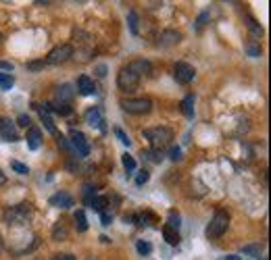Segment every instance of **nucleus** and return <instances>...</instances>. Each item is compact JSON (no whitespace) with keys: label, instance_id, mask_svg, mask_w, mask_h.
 <instances>
[{"label":"nucleus","instance_id":"26","mask_svg":"<svg viewBox=\"0 0 271 260\" xmlns=\"http://www.w3.org/2000/svg\"><path fill=\"white\" fill-rule=\"evenodd\" d=\"M246 52H248V57H252V59H257V57H261V46L257 44V40H250V42H246Z\"/></svg>","mask_w":271,"mask_h":260},{"label":"nucleus","instance_id":"47","mask_svg":"<svg viewBox=\"0 0 271 260\" xmlns=\"http://www.w3.org/2000/svg\"><path fill=\"white\" fill-rule=\"evenodd\" d=\"M3 248H5V239H3V235H0V252H3Z\"/></svg>","mask_w":271,"mask_h":260},{"label":"nucleus","instance_id":"33","mask_svg":"<svg viewBox=\"0 0 271 260\" xmlns=\"http://www.w3.org/2000/svg\"><path fill=\"white\" fill-rule=\"evenodd\" d=\"M136 248H138V252H140L142 256H148V254L152 252V246L148 244V241H144V239H140L138 244H136Z\"/></svg>","mask_w":271,"mask_h":260},{"label":"nucleus","instance_id":"1","mask_svg":"<svg viewBox=\"0 0 271 260\" xmlns=\"http://www.w3.org/2000/svg\"><path fill=\"white\" fill-rule=\"evenodd\" d=\"M33 215V208L29 202H23V204H17V206H9L3 219L9 227H21V225H27L29 219Z\"/></svg>","mask_w":271,"mask_h":260},{"label":"nucleus","instance_id":"46","mask_svg":"<svg viewBox=\"0 0 271 260\" xmlns=\"http://www.w3.org/2000/svg\"><path fill=\"white\" fill-rule=\"evenodd\" d=\"M5 181H7V177H5V173H3V171H0V185H3Z\"/></svg>","mask_w":271,"mask_h":260},{"label":"nucleus","instance_id":"32","mask_svg":"<svg viewBox=\"0 0 271 260\" xmlns=\"http://www.w3.org/2000/svg\"><path fill=\"white\" fill-rule=\"evenodd\" d=\"M261 250H263V246H261V244H255V246H244V248H242V254L261 256Z\"/></svg>","mask_w":271,"mask_h":260},{"label":"nucleus","instance_id":"17","mask_svg":"<svg viewBox=\"0 0 271 260\" xmlns=\"http://www.w3.org/2000/svg\"><path fill=\"white\" fill-rule=\"evenodd\" d=\"M69 169L73 173H79V175H86V173H92L96 171L92 165H86V163H81V159H77V156H73V161L69 163Z\"/></svg>","mask_w":271,"mask_h":260},{"label":"nucleus","instance_id":"40","mask_svg":"<svg viewBox=\"0 0 271 260\" xmlns=\"http://www.w3.org/2000/svg\"><path fill=\"white\" fill-rule=\"evenodd\" d=\"M46 67V61H33V63H27V69L29 71H38V69H44Z\"/></svg>","mask_w":271,"mask_h":260},{"label":"nucleus","instance_id":"29","mask_svg":"<svg viewBox=\"0 0 271 260\" xmlns=\"http://www.w3.org/2000/svg\"><path fill=\"white\" fill-rule=\"evenodd\" d=\"M13 83H15V79H13L11 75L0 73V88H3V90H11V88H13Z\"/></svg>","mask_w":271,"mask_h":260},{"label":"nucleus","instance_id":"10","mask_svg":"<svg viewBox=\"0 0 271 260\" xmlns=\"http://www.w3.org/2000/svg\"><path fill=\"white\" fill-rule=\"evenodd\" d=\"M182 42V33L179 31H175V29H165V31H161V36H159V46L161 48H171V46H175V44H179Z\"/></svg>","mask_w":271,"mask_h":260},{"label":"nucleus","instance_id":"39","mask_svg":"<svg viewBox=\"0 0 271 260\" xmlns=\"http://www.w3.org/2000/svg\"><path fill=\"white\" fill-rule=\"evenodd\" d=\"M207 19H209V13H200V17H198V21H196V31H200L202 27L207 25Z\"/></svg>","mask_w":271,"mask_h":260},{"label":"nucleus","instance_id":"5","mask_svg":"<svg viewBox=\"0 0 271 260\" xmlns=\"http://www.w3.org/2000/svg\"><path fill=\"white\" fill-rule=\"evenodd\" d=\"M73 57V46L71 44H61L57 48H53L46 57V65H63Z\"/></svg>","mask_w":271,"mask_h":260},{"label":"nucleus","instance_id":"38","mask_svg":"<svg viewBox=\"0 0 271 260\" xmlns=\"http://www.w3.org/2000/svg\"><path fill=\"white\" fill-rule=\"evenodd\" d=\"M17 125H19V127H31V119L27 117V115H19V119H17Z\"/></svg>","mask_w":271,"mask_h":260},{"label":"nucleus","instance_id":"41","mask_svg":"<svg viewBox=\"0 0 271 260\" xmlns=\"http://www.w3.org/2000/svg\"><path fill=\"white\" fill-rule=\"evenodd\" d=\"M100 221H103L105 227H109V225L113 223V215H109L107 211H105V213H100Z\"/></svg>","mask_w":271,"mask_h":260},{"label":"nucleus","instance_id":"7","mask_svg":"<svg viewBox=\"0 0 271 260\" xmlns=\"http://www.w3.org/2000/svg\"><path fill=\"white\" fill-rule=\"evenodd\" d=\"M71 146H73V152L77 159H86L90 154V144H88V137L83 135L81 131H75L71 129Z\"/></svg>","mask_w":271,"mask_h":260},{"label":"nucleus","instance_id":"22","mask_svg":"<svg viewBox=\"0 0 271 260\" xmlns=\"http://www.w3.org/2000/svg\"><path fill=\"white\" fill-rule=\"evenodd\" d=\"M107 204H109V198L107 196H94L92 200H90V208H94L96 213H105V208H107Z\"/></svg>","mask_w":271,"mask_h":260},{"label":"nucleus","instance_id":"20","mask_svg":"<svg viewBox=\"0 0 271 260\" xmlns=\"http://www.w3.org/2000/svg\"><path fill=\"white\" fill-rule=\"evenodd\" d=\"M53 237H55L57 241H63V239L69 237V229H67V223H65V221H57L55 231H53Z\"/></svg>","mask_w":271,"mask_h":260},{"label":"nucleus","instance_id":"6","mask_svg":"<svg viewBox=\"0 0 271 260\" xmlns=\"http://www.w3.org/2000/svg\"><path fill=\"white\" fill-rule=\"evenodd\" d=\"M140 83V77H136L127 67H123L119 73H117V85H119L121 92H133L136 88H138Z\"/></svg>","mask_w":271,"mask_h":260},{"label":"nucleus","instance_id":"31","mask_svg":"<svg viewBox=\"0 0 271 260\" xmlns=\"http://www.w3.org/2000/svg\"><path fill=\"white\" fill-rule=\"evenodd\" d=\"M121 163H123V167H125V171H127V173H131V171L136 169V161L131 159V156H129L127 152L121 156Z\"/></svg>","mask_w":271,"mask_h":260},{"label":"nucleus","instance_id":"2","mask_svg":"<svg viewBox=\"0 0 271 260\" xmlns=\"http://www.w3.org/2000/svg\"><path fill=\"white\" fill-rule=\"evenodd\" d=\"M142 135L148 140L152 150H163L165 146L171 144V140H173V131L169 127H148V129L142 131Z\"/></svg>","mask_w":271,"mask_h":260},{"label":"nucleus","instance_id":"19","mask_svg":"<svg viewBox=\"0 0 271 260\" xmlns=\"http://www.w3.org/2000/svg\"><path fill=\"white\" fill-rule=\"evenodd\" d=\"M246 27L252 38H263V27L257 23V19H252L250 15H246Z\"/></svg>","mask_w":271,"mask_h":260},{"label":"nucleus","instance_id":"21","mask_svg":"<svg viewBox=\"0 0 271 260\" xmlns=\"http://www.w3.org/2000/svg\"><path fill=\"white\" fill-rule=\"evenodd\" d=\"M163 237L167 239V244H171V246H177L179 241H182V237H179V231H175V229H171V227H163Z\"/></svg>","mask_w":271,"mask_h":260},{"label":"nucleus","instance_id":"24","mask_svg":"<svg viewBox=\"0 0 271 260\" xmlns=\"http://www.w3.org/2000/svg\"><path fill=\"white\" fill-rule=\"evenodd\" d=\"M182 109L188 119H194V94H188L182 102Z\"/></svg>","mask_w":271,"mask_h":260},{"label":"nucleus","instance_id":"25","mask_svg":"<svg viewBox=\"0 0 271 260\" xmlns=\"http://www.w3.org/2000/svg\"><path fill=\"white\" fill-rule=\"evenodd\" d=\"M142 156H144V159L146 161H150V163H161L163 159H165V156H163V150H144L142 152Z\"/></svg>","mask_w":271,"mask_h":260},{"label":"nucleus","instance_id":"15","mask_svg":"<svg viewBox=\"0 0 271 260\" xmlns=\"http://www.w3.org/2000/svg\"><path fill=\"white\" fill-rule=\"evenodd\" d=\"M77 92L81 96H90V94L96 92V85H94V81L88 75H79V79H77Z\"/></svg>","mask_w":271,"mask_h":260},{"label":"nucleus","instance_id":"18","mask_svg":"<svg viewBox=\"0 0 271 260\" xmlns=\"http://www.w3.org/2000/svg\"><path fill=\"white\" fill-rule=\"evenodd\" d=\"M44 111H55L57 115H71L73 109L69 104H61V102H48V104H42Z\"/></svg>","mask_w":271,"mask_h":260},{"label":"nucleus","instance_id":"36","mask_svg":"<svg viewBox=\"0 0 271 260\" xmlns=\"http://www.w3.org/2000/svg\"><path fill=\"white\" fill-rule=\"evenodd\" d=\"M169 159H171L173 163L182 161V148H179V146H173L171 150H169Z\"/></svg>","mask_w":271,"mask_h":260},{"label":"nucleus","instance_id":"3","mask_svg":"<svg viewBox=\"0 0 271 260\" xmlns=\"http://www.w3.org/2000/svg\"><path fill=\"white\" fill-rule=\"evenodd\" d=\"M228 227H230V213L228 211H215V215H213V219H211V223L207 225V239H219L225 231H228Z\"/></svg>","mask_w":271,"mask_h":260},{"label":"nucleus","instance_id":"4","mask_svg":"<svg viewBox=\"0 0 271 260\" xmlns=\"http://www.w3.org/2000/svg\"><path fill=\"white\" fill-rule=\"evenodd\" d=\"M121 109L129 115H148L152 111V100L150 98H123Z\"/></svg>","mask_w":271,"mask_h":260},{"label":"nucleus","instance_id":"42","mask_svg":"<svg viewBox=\"0 0 271 260\" xmlns=\"http://www.w3.org/2000/svg\"><path fill=\"white\" fill-rule=\"evenodd\" d=\"M0 69H5V71H13V65L7 63V61H0Z\"/></svg>","mask_w":271,"mask_h":260},{"label":"nucleus","instance_id":"8","mask_svg":"<svg viewBox=\"0 0 271 260\" xmlns=\"http://www.w3.org/2000/svg\"><path fill=\"white\" fill-rule=\"evenodd\" d=\"M173 75H175V81H177V83L188 85V83L194 79L196 71H194V67L188 65V63H175V67H173Z\"/></svg>","mask_w":271,"mask_h":260},{"label":"nucleus","instance_id":"34","mask_svg":"<svg viewBox=\"0 0 271 260\" xmlns=\"http://www.w3.org/2000/svg\"><path fill=\"white\" fill-rule=\"evenodd\" d=\"M11 169H13V171H17V173H19V175H27V173H29L27 165H23V163H17V161H13V163H11Z\"/></svg>","mask_w":271,"mask_h":260},{"label":"nucleus","instance_id":"12","mask_svg":"<svg viewBox=\"0 0 271 260\" xmlns=\"http://www.w3.org/2000/svg\"><path fill=\"white\" fill-rule=\"evenodd\" d=\"M75 96V90H73V85L71 83H63L57 88L55 92V102H61V104H69L71 98Z\"/></svg>","mask_w":271,"mask_h":260},{"label":"nucleus","instance_id":"9","mask_svg":"<svg viewBox=\"0 0 271 260\" xmlns=\"http://www.w3.org/2000/svg\"><path fill=\"white\" fill-rule=\"evenodd\" d=\"M0 135H3L5 142H19V135L15 131L13 121L7 117H0Z\"/></svg>","mask_w":271,"mask_h":260},{"label":"nucleus","instance_id":"13","mask_svg":"<svg viewBox=\"0 0 271 260\" xmlns=\"http://www.w3.org/2000/svg\"><path fill=\"white\" fill-rule=\"evenodd\" d=\"M50 206L61 208V211H67V208L73 206V198L67 192H57L55 196H50Z\"/></svg>","mask_w":271,"mask_h":260},{"label":"nucleus","instance_id":"45","mask_svg":"<svg viewBox=\"0 0 271 260\" xmlns=\"http://www.w3.org/2000/svg\"><path fill=\"white\" fill-rule=\"evenodd\" d=\"M223 260H242V258H240V256H236V254H232V256H225Z\"/></svg>","mask_w":271,"mask_h":260},{"label":"nucleus","instance_id":"30","mask_svg":"<svg viewBox=\"0 0 271 260\" xmlns=\"http://www.w3.org/2000/svg\"><path fill=\"white\" fill-rule=\"evenodd\" d=\"M57 144H59V148H63V150H67V152H73V146H71V142L67 140V137L59 135V133H57ZM73 154H75V152H73Z\"/></svg>","mask_w":271,"mask_h":260},{"label":"nucleus","instance_id":"35","mask_svg":"<svg viewBox=\"0 0 271 260\" xmlns=\"http://www.w3.org/2000/svg\"><path fill=\"white\" fill-rule=\"evenodd\" d=\"M148 179H150V173H148L146 169H142V171L138 173V177H136V185H144Z\"/></svg>","mask_w":271,"mask_h":260},{"label":"nucleus","instance_id":"16","mask_svg":"<svg viewBox=\"0 0 271 260\" xmlns=\"http://www.w3.org/2000/svg\"><path fill=\"white\" fill-rule=\"evenodd\" d=\"M25 140H27V148H29V150H38V148H40V140H42L40 129H38V127H29Z\"/></svg>","mask_w":271,"mask_h":260},{"label":"nucleus","instance_id":"48","mask_svg":"<svg viewBox=\"0 0 271 260\" xmlns=\"http://www.w3.org/2000/svg\"><path fill=\"white\" fill-rule=\"evenodd\" d=\"M0 42H3V33H0Z\"/></svg>","mask_w":271,"mask_h":260},{"label":"nucleus","instance_id":"43","mask_svg":"<svg viewBox=\"0 0 271 260\" xmlns=\"http://www.w3.org/2000/svg\"><path fill=\"white\" fill-rule=\"evenodd\" d=\"M96 71H98V73H96L98 77H105V71H107V67H105V65H100V67L96 69Z\"/></svg>","mask_w":271,"mask_h":260},{"label":"nucleus","instance_id":"23","mask_svg":"<svg viewBox=\"0 0 271 260\" xmlns=\"http://www.w3.org/2000/svg\"><path fill=\"white\" fill-rule=\"evenodd\" d=\"M73 221H75V229L79 233H83V231L88 229V219H86V213H83V211H77L73 215Z\"/></svg>","mask_w":271,"mask_h":260},{"label":"nucleus","instance_id":"14","mask_svg":"<svg viewBox=\"0 0 271 260\" xmlns=\"http://www.w3.org/2000/svg\"><path fill=\"white\" fill-rule=\"evenodd\" d=\"M86 121L92 125V127H100L105 131V119H103V111H100L98 107H92L88 113H86Z\"/></svg>","mask_w":271,"mask_h":260},{"label":"nucleus","instance_id":"11","mask_svg":"<svg viewBox=\"0 0 271 260\" xmlns=\"http://www.w3.org/2000/svg\"><path fill=\"white\" fill-rule=\"evenodd\" d=\"M127 69L136 75V77H146V75H150V71H152V67H150V63L148 61H144V59H136V61H131L129 65H127Z\"/></svg>","mask_w":271,"mask_h":260},{"label":"nucleus","instance_id":"44","mask_svg":"<svg viewBox=\"0 0 271 260\" xmlns=\"http://www.w3.org/2000/svg\"><path fill=\"white\" fill-rule=\"evenodd\" d=\"M61 260H75V256H71V254H63Z\"/></svg>","mask_w":271,"mask_h":260},{"label":"nucleus","instance_id":"37","mask_svg":"<svg viewBox=\"0 0 271 260\" xmlns=\"http://www.w3.org/2000/svg\"><path fill=\"white\" fill-rule=\"evenodd\" d=\"M115 135L119 137V142H121L123 146H129V144H131V140H129V137H127L125 133H123V129H119V127H117V129H115Z\"/></svg>","mask_w":271,"mask_h":260},{"label":"nucleus","instance_id":"28","mask_svg":"<svg viewBox=\"0 0 271 260\" xmlns=\"http://www.w3.org/2000/svg\"><path fill=\"white\" fill-rule=\"evenodd\" d=\"M179 215L175 213V211H171L167 215V227H171V229H175V231H179Z\"/></svg>","mask_w":271,"mask_h":260},{"label":"nucleus","instance_id":"27","mask_svg":"<svg viewBox=\"0 0 271 260\" xmlns=\"http://www.w3.org/2000/svg\"><path fill=\"white\" fill-rule=\"evenodd\" d=\"M127 23H129V29H131L133 36H138V13L129 11L127 13Z\"/></svg>","mask_w":271,"mask_h":260}]
</instances>
